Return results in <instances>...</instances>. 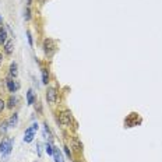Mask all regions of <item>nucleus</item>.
I'll use <instances>...</instances> for the list:
<instances>
[{
	"label": "nucleus",
	"mask_w": 162,
	"mask_h": 162,
	"mask_svg": "<svg viewBox=\"0 0 162 162\" xmlns=\"http://www.w3.org/2000/svg\"><path fill=\"white\" fill-rule=\"evenodd\" d=\"M43 52L46 56H52V54L56 52V43H54L53 39H45L43 41Z\"/></svg>",
	"instance_id": "f257e3e1"
},
{
	"label": "nucleus",
	"mask_w": 162,
	"mask_h": 162,
	"mask_svg": "<svg viewBox=\"0 0 162 162\" xmlns=\"http://www.w3.org/2000/svg\"><path fill=\"white\" fill-rule=\"evenodd\" d=\"M46 101L50 105L56 104V101H57V91H56V88H53V87H49L48 88V91H46Z\"/></svg>",
	"instance_id": "f03ea898"
},
{
	"label": "nucleus",
	"mask_w": 162,
	"mask_h": 162,
	"mask_svg": "<svg viewBox=\"0 0 162 162\" xmlns=\"http://www.w3.org/2000/svg\"><path fill=\"white\" fill-rule=\"evenodd\" d=\"M6 85H7V88H9V91H10L11 94H14V92L18 91L20 83H18L17 80H14V78H7V80H6Z\"/></svg>",
	"instance_id": "7ed1b4c3"
},
{
	"label": "nucleus",
	"mask_w": 162,
	"mask_h": 162,
	"mask_svg": "<svg viewBox=\"0 0 162 162\" xmlns=\"http://www.w3.org/2000/svg\"><path fill=\"white\" fill-rule=\"evenodd\" d=\"M59 122L63 124V126H69L70 122H71V112L70 110H63L59 116Z\"/></svg>",
	"instance_id": "20e7f679"
},
{
	"label": "nucleus",
	"mask_w": 162,
	"mask_h": 162,
	"mask_svg": "<svg viewBox=\"0 0 162 162\" xmlns=\"http://www.w3.org/2000/svg\"><path fill=\"white\" fill-rule=\"evenodd\" d=\"M13 143H14V138H10V140H3L0 143V154H4L10 147H13Z\"/></svg>",
	"instance_id": "39448f33"
},
{
	"label": "nucleus",
	"mask_w": 162,
	"mask_h": 162,
	"mask_svg": "<svg viewBox=\"0 0 162 162\" xmlns=\"http://www.w3.org/2000/svg\"><path fill=\"white\" fill-rule=\"evenodd\" d=\"M34 134H35V131L32 130V127L25 129V133H24V141H25V143H31V141L34 140Z\"/></svg>",
	"instance_id": "423d86ee"
},
{
	"label": "nucleus",
	"mask_w": 162,
	"mask_h": 162,
	"mask_svg": "<svg viewBox=\"0 0 162 162\" xmlns=\"http://www.w3.org/2000/svg\"><path fill=\"white\" fill-rule=\"evenodd\" d=\"M71 145H73V148H74L77 152H83V143L78 140V137H73Z\"/></svg>",
	"instance_id": "0eeeda50"
},
{
	"label": "nucleus",
	"mask_w": 162,
	"mask_h": 162,
	"mask_svg": "<svg viewBox=\"0 0 162 162\" xmlns=\"http://www.w3.org/2000/svg\"><path fill=\"white\" fill-rule=\"evenodd\" d=\"M9 76L11 78H17V76H18V70H17V63L15 62H13L10 67H9Z\"/></svg>",
	"instance_id": "6e6552de"
},
{
	"label": "nucleus",
	"mask_w": 162,
	"mask_h": 162,
	"mask_svg": "<svg viewBox=\"0 0 162 162\" xmlns=\"http://www.w3.org/2000/svg\"><path fill=\"white\" fill-rule=\"evenodd\" d=\"M7 123H9V127H17V124H18V113H13L10 116V119L7 120Z\"/></svg>",
	"instance_id": "1a4fd4ad"
},
{
	"label": "nucleus",
	"mask_w": 162,
	"mask_h": 162,
	"mask_svg": "<svg viewBox=\"0 0 162 162\" xmlns=\"http://www.w3.org/2000/svg\"><path fill=\"white\" fill-rule=\"evenodd\" d=\"M7 42V31L4 27H0V45H4Z\"/></svg>",
	"instance_id": "9d476101"
},
{
	"label": "nucleus",
	"mask_w": 162,
	"mask_h": 162,
	"mask_svg": "<svg viewBox=\"0 0 162 162\" xmlns=\"http://www.w3.org/2000/svg\"><path fill=\"white\" fill-rule=\"evenodd\" d=\"M14 45H13V41H7V42L4 43V53L6 54H13L14 52V48H13Z\"/></svg>",
	"instance_id": "9b49d317"
},
{
	"label": "nucleus",
	"mask_w": 162,
	"mask_h": 162,
	"mask_svg": "<svg viewBox=\"0 0 162 162\" xmlns=\"http://www.w3.org/2000/svg\"><path fill=\"white\" fill-rule=\"evenodd\" d=\"M53 158L54 162H65L63 155H62V152L59 151V148H53Z\"/></svg>",
	"instance_id": "f8f14e48"
},
{
	"label": "nucleus",
	"mask_w": 162,
	"mask_h": 162,
	"mask_svg": "<svg viewBox=\"0 0 162 162\" xmlns=\"http://www.w3.org/2000/svg\"><path fill=\"white\" fill-rule=\"evenodd\" d=\"M27 102H28V105H32L35 102V97H34L32 89H28V92H27Z\"/></svg>",
	"instance_id": "ddd939ff"
},
{
	"label": "nucleus",
	"mask_w": 162,
	"mask_h": 162,
	"mask_svg": "<svg viewBox=\"0 0 162 162\" xmlns=\"http://www.w3.org/2000/svg\"><path fill=\"white\" fill-rule=\"evenodd\" d=\"M42 83L45 85H48V83H49V73H48V69H42Z\"/></svg>",
	"instance_id": "4468645a"
},
{
	"label": "nucleus",
	"mask_w": 162,
	"mask_h": 162,
	"mask_svg": "<svg viewBox=\"0 0 162 162\" xmlns=\"http://www.w3.org/2000/svg\"><path fill=\"white\" fill-rule=\"evenodd\" d=\"M43 129H45V134H48V137H46V138H49V140L52 141V140H53V134H52V131H50V129H49L48 123H43Z\"/></svg>",
	"instance_id": "2eb2a0df"
},
{
	"label": "nucleus",
	"mask_w": 162,
	"mask_h": 162,
	"mask_svg": "<svg viewBox=\"0 0 162 162\" xmlns=\"http://www.w3.org/2000/svg\"><path fill=\"white\" fill-rule=\"evenodd\" d=\"M17 102H18V98L17 97H10V99H9V105H7V106H9L10 109H13L15 105H17Z\"/></svg>",
	"instance_id": "dca6fc26"
},
{
	"label": "nucleus",
	"mask_w": 162,
	"mask_h": 162,
	"mask_svg": "<svg viewBox=\"0 0 162 162\" xmlns=\"http://www.w3.org/2000/svg\"><path fill=\"white\" fill-rule=\"evenodd\" d=\"M7 130H9V123H7V122H3V123H0V133L6 134V133H7Z\"/></svg>",
	"instance_id": "f3484780"
},
{
	"label": "nucleus",
	"mask_w": 162,
	"mask_h": 162,
	"mask_svg": "<svg viewBox=\"0 0 162 162\" xmlns=\"http://www.w3.org/2000/svg\"><path fill=\"white\" fill-rule=\"evenodd\" d=\"M53 145L50 144V143H46V145H45V150L48 152V155H53Z\"/></svg>",
	"instance_id": "a211bd4d"
},
{
	"label": "nucleus",
	"mask_w": 162,
	"mask_h": 162,
	"mask_svg": "<svg viewBox=\"0 0 162 162\" xmlns=\"http://www.w3.org/2000/svg\"><path fill=\"white\" fill-rule=\"evenodd\" d=\"M27 36H28V43H30V46L32 48V46H34V39H32V35H31V32H30V31L27 32Z\"/></svg>",
	"instance_id": "6ab92c4d"
},
{
	"label": "nucleus",
	"mask_w": 162,
	"mask_h": 162,
	"mask_svg": "<svg viewBox=\"0 0 162 162\" xmlns=\"http://www.w3.org/2000/svg\"><path fill=\"white\" fill-rule=\"evenodd\" d=\"M24 17H25V20L28 21L30 18H31V10H30V7H27V10H25V14H24Z\"/></svg>",
	"instance_id": "aec40b11"
},
{
	"label": "nucleus",
	"mask_w": 162,
	"mask_h": 162,
	"mask_svg": "<svg viewBox=\"0 0 162 162\" xmlns=\"http://www.w3.org/2000/svg\"><path fill=\"white\" fill-rule=\"evenodd\" d=\"M63 150H65V154L67 155V158H71V151H70V148H69L67 145H65V147H63Z\"/></svg>",
	"instance_id": "412c9836"
},
{
	"label": "nucleus",
	"mask_w": 162,
	"mask_h": 162,
	"mask_svg": "<svg viewBox=\"0 0 162 162\" xmlns=\"http://www.w3.org/2000/svg\"><path fill=\"white\" fill-rule=\"evenodd\" d=\"M36 152H38V157L41 158L42 157V148H41V144L39 143H36Z\"/></svg>",
	"instance_id": "4be33fe9"
},
{
	"label": "nucleus",
	"mask_w": 162,
	"mask_h": 162,
	"mask_svg": "<svg viewBox=\"0 0 162 162\" xmlns=\"http://www.w3.org/2000/svg\"><path fill=\"white\" fill-rule=\"evenodd\" d=\"M4 106H6V105H4V101H3V99L0 98V113H1V112L4 110Z\"/></svg>",
	"instance_id": "5701e85b"
},
{
	"label": "nucleus",
	"mask_w": 162,
	"mask_h": 162,
	"mask_svg": "<svg viewBox=\"0 0 162 162\" xmlns=\"http://www.w3.org/2000/svg\"><path fill=\"white\" fill-rule=\"evenodd\" d=\"M36 109H38V113H42V105H41V102H36Z\"/></svg>",
	"instance_id": "b1692460"
},
{
	"label": "nucleus",
	"mask_w": 162,
	"mask_h": 162,
	"mask_svg": "<svg viewBox=\"0 0 162 162\" xmlns=\"http://www.w3.org/2000/svg\"><path fill=\"white\" fill-rule=\"evenodd\" d=\"M38 127H39V126H38V123H34V124H32V130H34V131H36Z\"/></svg>",
	"instance_id": "393cba45"
},
{
	"label": "nucleus",
	"mask_w": 162,
	"mask_h": 162,
	"mask_svg": "<svg viewBox=\"0 0 162 162\" xmlns=\"http://www.w3.org/2000/svg\"><path fill=\"white\" fill-rule=\"evenodd\" d=\"M31 4H32V0H27V7H31Z\"/></svg>",
	"instance_id": "a878e982"
},
{
	"label": "nucleus",
	"mask_w": 162,
	"mask_h": 162,
	"mask_svg": "<svg viewBox=\"0 0 162 162\" xmlns=\"http://www.w3.org/2000/svg\"><path fill=\"white\" fill-rule=\"evenodd\" d=\"M1 63H3V54L0 53V66H1Z\"/></svg>",
	"instance_id": "bb28decb"
},
{
	"label": "nucleus",
	"mask_w": 162,
	"mask_h": 162,
	"mask_svg": "<svg viewBox=\"0 0 162 162\" xmlns=\"http://www.w3.org/2000/svg\"><path fill=\"white\" fill-rule=\"evenodd\" d=\"M3 25V20H1V17H0V27Z\"/></svg>",
	"instance_id": "cd10ccee"
}]
</instances>
